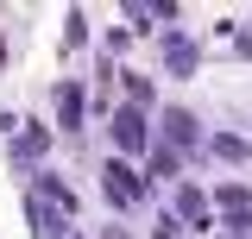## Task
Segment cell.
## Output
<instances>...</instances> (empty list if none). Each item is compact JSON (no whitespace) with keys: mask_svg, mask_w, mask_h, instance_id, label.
Masks as SVG:
<instances>
[{"mask_svg":"<svg viewBox=\"0 0 252 239\" xmlns=\"http://www.w3.org/2000/svg\"><path fill=\"white\" fill-rule=\"evenodd\" d=\"M114 132H120V151H139V145H145V114L126 107V114L114 120Z\"/></svg>","mask_w":252,"mask_h":239,"instance_id":"obj_1","label":"cell"},{"mask_svg":"<svg viewBox=\"0 0 252 239\" xmlns=\"http://www.w3.org/2000/svg\"><path fill=\"white\" fill-rule=\"evenodd\" d=\"M164 132H170V145H195V114H170Z\"/></svg>","mask_w":252,"mask_h":239,"instance_id":"obj_2","label":"cell"}]
</instances>
